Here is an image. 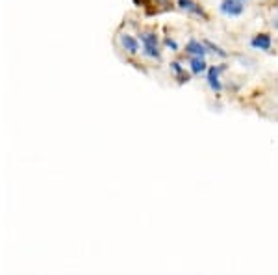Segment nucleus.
Returning <instances> with one entry per match:
<instances>
[{"instance_id": "f257e3e1", "label": "nucleus", "mask_w": 278, "mask_h": 275, "mask_svg": "<svg viewBox=\"0 0 278 275\" xmlns=\"http://www.w3.org/2000/svg\"><path fill=\"white\" fill-rule=\"evenodd\" d=\"M219 12L227 17H239L245 12V0H221Z\"/></svg>"}, {"instance_id": "f03ea898", "label": "nucleus", "mask_w": 278, "mask_h": 275, "mask_svg": "<svg viewBox=\"0 0 278 275\" xmlns=\"http://www.w3.org/2000/svg\"><path fill=\"white\" fill-rule=\"evenodd\" d=\"M117 41H119L121 49H123L126 54H132V56H134V54L139 52V41H137L132 34H119Z\"/></svg>"}, {"instance_id": "7ed1b4c3", "label": "nucleus", "mask_w": 278, "mask_h": 275, "mask_svg": "<svg viewBox=\"0 0 278 275\" xmlns=\"http://www.w3.org/2000/svg\"><path fill=\"white\" fill-rule=\"evenodd\" d=\"M225 69H227L225 65H213V67L208 71V84H210V87L215 93H221L223 91V86H221V80H219V75H221Z\"/></svg>"}, {"instance_id": "20e7f679", "label": "nucleus", "mask_w": 278, "mask_h": 275, "mask_svg": "<svg viewBox=\"0 0 278 275\" xmlns=\"http://www.w3.org/2000/svg\"><path fill=\"white\" fill-rule=\"evenodd\" d=\"M271 45H272V41H271V35L269 34H258L250 39V47L256 49V51L267 52V51H271Z\"/></svg>"}, {"instance_id": "39448f33", "label": "nucleus", "mask_w": 278, "mask_h": 275, "mask_svg": "<svg viewBox=\"0 0 278 275\" xmlns=\"http://www.w3.org/2000/svg\"><path fill=\"white\" fill-rule=\"evenodd\" d=\"M186 54H191V56H202V58H204L206 54H208V47H206V43H200V41L191 39L188 45H186Z\"/></svg>"}, {"instance_id": "423d86ee", "label": "nucleus", "mask_w": 278, "mask_h": 275, "mask_svg": "<svg viewBox=\"0 0 278 275\" xmlns=\"http://www.w3.org/2000/svg\"><path fill=\"white\" fill-rule=\"evenodd\" d=\"M178 6H180L182 10H188V12H191V13H195V15H199V17H204L206 19L204 12H202V10H200L197 4H195L193 0H178Z\"/></svg>"}, {"instance_id": "0eeeda50", "label": "nucleus", "mask_w": 278, "mask_h": 275, "mask_svg": "<svg viewBox=\"0 0 278 275\" xmlns=\"http://www.w3.org/2000/svg\"><path fill=\"white\" fill-rule=\"evenodd\" d=\"M189 67H191V73L193 75H200V73H204L206 71V62L202 56H193L191 58V62H189Z\"/></svg>"}, {"instance_id": "6e6552de", "label": "nucleus", "mask_w": 278, "mask_h": 275, "mask_svg": "<svg viewBox=\"0 0 278 275\" xmlns=\"http://www.w3.org/2000/svg\"><path fill=\"white\" fill-rule=\"evenodd\" d=\"M139 39H141L143 47H156L158 45V35H156V32H148V30L139 32Z\"/></svg>"}, {"instance_id": "1a4fd4ad", "label": "nucleus", "mask_w": 278, "mask_h": 275, "mask_svg": "<svg viewBox=\"0 0 278 275\" xmlns=\"http://www.w3.org/2000/svg\"><path fill=\"white\" fill-rule=\"evenodd\" d=\"M171 69H173V73H175V75L180 78V82H188L189 80V76L184 73V67H182L178 62H173V63H171Z\"/></svg>"}, {"instance_id": "9d476101", "label": "nucleus", "mask_w": 278, "mask_h": 275, "mask_svg": "<svg viewBox=\"0 0 278 275\" xmlns=\"http://www.w3.org/2000/svg\"><path fill=\"white\" fill-rule=\"evenodd\" d=\"M204 43H206V47H208V49H210L211 52H215L217 56H221V58H227V56H228V52H227V51H223L221 47L215 45V43H211V41H204Z\"/></svg>"}, {"instance_id": "9b49d317", "label": "nucleus", "mask_w": 278, "mask_h": 275, "mask_svg": "<svg viewBox=\"0 0 278 275\" xmlns=\"http://www.w3.org/2000/svg\"><path fill=\"white\" fill-rule=\"evenodd\" d=\"M163 43H165V47H167V49H171V51H173V52L178 51V43H176L175 39H171V37H165Z\"/></svg>"}, {"instance_id": "f8f14e48", "label": "nucleus", "mask_w": 278, "mask_h": 275, "mask_svg": "<svg viewBox=\"0 0 278 275\" xmlns=\"http://www.w3.org/2000/svg\"><path fill=\"white\" fill-rule=\"evenodd\" d=\"M271 24H272V28H276V30H278V15H276V17H272Z\"/></svg>"}]
</instances>
